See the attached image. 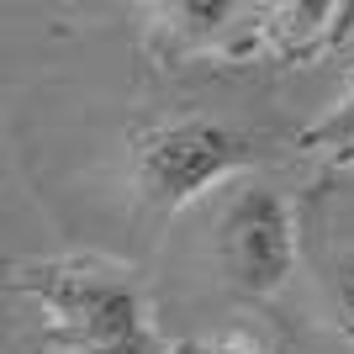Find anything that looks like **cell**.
<instances>
[{
  "mask_svg": "<svg viewBox=\"0 0 354 354\" xmlns=\"http://www.w3.org/2000/svg\"><path fill=\"white\" fill-rule=\"evenodd\" d=\"M307 148H317V153H333V159L354 164V95L339 106V111H328L317 127L307 133Z\"/></svg>",
  "mask_w": 354,
  "mask_h": 354,
  "instance_id": "277c9868",
  "label": "cell"
},
{
  "mask_svg": "<svg viewBox=\"0 0 354 354\" xmlns=\"http://www.w3.org/2000/svg\"><path fill=\"white\" fill-rule=\"evenodd\" d=\"M164 354H265V349L249 339H217V344H180V349H164Z\"/></svg>",
  "mask_w": 354,
  "mask_h": 354,
  "instance_id": "8992f818",
  "label": "cell"
},
{
  "mask_svg": "<svg viewBox=\"0 0 354 354\" xmlns=\"http://www.w3.org/2000/svg\"><path fill=\"white\" fill-rule=\"evenodd\" d=\"M328 312L344 339H354V254L328 265Z\"/></svg>",
  "mask_w": 354,
  "mask_h": 354,
  "instance_id": "5b68a950",
  "label": "cell"
},
{
  "mask_svg": "<svg viewBox=\"0 0 354 354\" xmlns=\"http://www.w3.org/2000/svg\"><path fill=\"white\" fill-rule=\"evenodd\" d=\"M212 259L227 291L238 296H275L296 270V227L275 191L249 185L238 191L217 217Z\"/></svg>",
  "mask_w": 354,
  "mask_h": 354,
  "instance_id": "3957f363",
  "label": "cell"
},
{
  "mask_svg": "<svg viewBox=\"0 0 354 354\" xmlns=\"http://www.w3.org/2000/svg\"><path fill=\"white\" fill-rule=\"evenodd\" d=\"M249 159V143L207 117H180L169 127H153L133 148V185L153 212H180L201 191L227 180Z\"/></svg>",
  "mask_w": 354,
  "mask_h": 354,
  "instance_id": "7a4b0ae2",
  "label": "cell"
},
{
  "mask_svg": "<svg viewBox=\"0 0 354 354\" xmlns=\"http://www.w3.org/2000/svg\"><path fill=\"white\" fill-rule=\"evenodd\" d=\"M53 317V344L69 354H164L159 333L148 323L143 291L127 270L95 265V259H64L37 265L21 275Z\"/></svg>",
  "mask_w": 354,
  "mask_h": 354,
  "instance_id": "6da1fadb",
  "label": "cell"
}]
</instances>
